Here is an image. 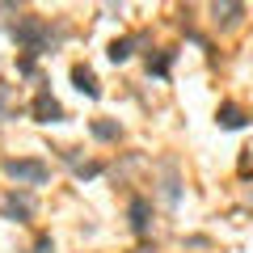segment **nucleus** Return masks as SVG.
Wrapping results in <instances>:
<instances>
[{
  "mask_svg": "<svg viewBox=\"0 0 253 253\" xmlns=\"http://www.w3.org/2000/svg\"><path fill=\"white\" fill-rule=\"evenodd\" d=\"M101 165H76V177H97Z\"/></svg>",
  "mask_w": 253,
  "mask_h": 253,
  "instance_id": "nucleus-14",
  "label": "nucleus"
},
{
  "mask_svg": "<svg viewBox=\"0 0 253 253\" xmlns=\"http://www.w3.org/2000/svg\"><path fill=\"white\" fill-rule=\"evenodd\" d=\"M135 253H148V249H135Z\"/></svg>",
  "mask_w": 253,
  "mask_h": 253,
  "instance_id": "nucleus-15",
  "label": "nucleus"
},
{
  "mask_svg": "<svg viewBox=\"0 0 253 253\" xmlns=\"http://www.w3.org/2000/svg\"><path fill=\"white\" fill-rule=\"evenodd\" d=\"M34 253H55V241H51V236H38V241H34Z\"/></svg>",
  "mask_w": 253,
  "mask_h": 253,
  "instance_id": "nucleus-13",
  "label": "nucleus"
},
{
  "mask_svg": "<svg viewBox=\"0 0 253 253\" xmlns=\"http://www.w3.org/2000/svg\"><path fill=\"white\" fill-rule=\"evenodd\" d=\"M131 228H135L139 236L152 228V203L148 199H131Z\"/></svg>",
  "mask_w": 253,
  "mask_h": 253,
  "instance_id": "nucleus-6",
  "label": "nucleus"
},
{
  "mask_svg": "<svg viewBox=\"0 0 253 253\" xmlns=\"http://www.w3.org/2000/svg\"><path fill=\"white\" fill-rule=\"evenodd\" d=\"M211 13H215V26H236L245 9H241V4H215Z\"/></svg>",
  "mask_w": 253,
  "mask_h": 253,
  "instance_id": "nucleus-11",
  "label": "nucleus"
},
{
  "mask_svg": "<svg viewBox=\"0 0 253 253\" xmlns=\"http://www.w3.org/2000/svg\"><path fill=\"white\" fill-rule=\"evenodd\" d=\"M165 203H169V207H177V199H181V181H177V169H173V165H165Z\"/></svg>",
  "mask_w": 253,
  "mask_h": 253,
  "instance_id": "nucleus-9",
  "label": "nucleus"
},
{
  "mask_svg": "<svg viewBox=\"0 0 253 253\" xmlns=\"http://www.w3.org/2000/svg\"><path fill=\"white\" fill-rule=\"evenodd\" d=\"M0 215L13 219V224H26V219H34V194H26V190H13V194H4L0 199Z\"/></svg>",
  "mask_w": 253,
  "mask_h": 253,
  "instance_id": "nucleus-3",
  "label": "nucleus"
},
{
  "mask_svg": "<svg viewBox=\"0 0 253 253\" xmlns=\"http://www.w3.org/2000/svg\"><path fill=\"white\" fill-rule=\"evenodd\" d=\"M13 38H17V46L21 51H30V55H38V51H46L51 46V26H46L42 17H21L17 26H13Z\"/></svg>",
  "mask_w": 253,
  "mask_h": 253,
  "instance_id": "nucleus-1",
  "label": "nucleus"
},
{
  "mask_svg": "<svg viewBox=\"0 0 253 253\" xmlns=\"http://www.w3.org/2000/svg\"><path fill=\"white\" fill-rule=\"evenodd\" d=\"M4 173H9L13 181H21V186H46V177H51V169H46L42 161H30V156L4 161Z\"/></svg>",
  "mask_w": 253,
  "mask_h": 253,
  "instance_id": "nucleus-2",
  "label": "nucleus"
},
{
  "mask_svg": "<svg viewBox=\"0 0 253 253\" xmlns=\"http://www.w3.org/2000/svg\"><path fill=\"white\" fill-rule=\"evenodd\" d=\"M139 42H144V38H114V42H110V59H114V63H126V59H131V55H135V46Z\"/></svg>",
  "mask_w": 253,
  "mask_h": 253,
  "instance_id": "nucleus-8",
  "label": "nucleus"
},
{
  "mask_svg": "<svg viewBox=\"0 0 253 253\" xmlns=\"http://www.w3.org/2000/svg\"><path fill=\"white\" fill-rule=\"evenodd\" d=\"M215 123L224 126V131H241V126L249 123V114H245L241 106H232V101H224V106H219V114H215Z\"/></svg>",
  "mask_w": 253,
  "mask_h": 253,
  "instance_id": "nucleus-5",
  "label": "nucleus"
},
{
  "mask_svg": "<svg viewBox=\"0 0 253 253\" xmlns=\"http://www.w3.org/2000/svg\"><path fill=\"white\" fill-rule=\"evenodd\" d=\"M169 63H173V51L148 55V72H152V76H169Z\"/></svg>",
  "mask_w": 253,
  "mask_h": 253,
  "instance_id": "nucleus-12",
  "label": "nucleus"
},
{
  "mask_svg": "<svg viewBox=\"0 0 253 253\" xmlns=\"http://www.w3.org/2000/svg\"><path fill=\"white\" fill-rule=\"evenodd\" d=\"M89 131H93V135L101 139V144H114V139L123 135V126H118V123H106V118H97V123H93Z\"/></svg>",
  "mask_w": 253,
  "mask_h": 253,
  "instance_id": "nucleus-10",
  "label": "nucleus"
},
{
  "mask_svg": "<svg viewBox=\"0 0 253 253\" xmlns=\"http://www.w3.org/2000/svg\"><path fill=\"white\" fill-rule=\"evenodd\" d=\"M72 84L84 93V97H101V89H97V76H93L89 68H84V63H76V68H72Z\"/></svg>",
  "mask_w": 253,
  "mask_h": 253,
  "instance_id": "nucleus-7",
  "label": "nucleus"
},
{
  "mask_svg": "<svg viewBox=\"0 0 253 253\" xmlns=\"http://www.w3.org/2000/svg\"><path fill=\"white\" fill-rule=\"evenodd\" d=\"M30 114H34L38 123H63V106L51 97V93H38L34 106H30Z\"/></svg>",
  "mask_w": 253,
  "mask_h": 253,
  "instance_id": "nucleus-4",
  "label": "nucleus"
}]
</instances>
